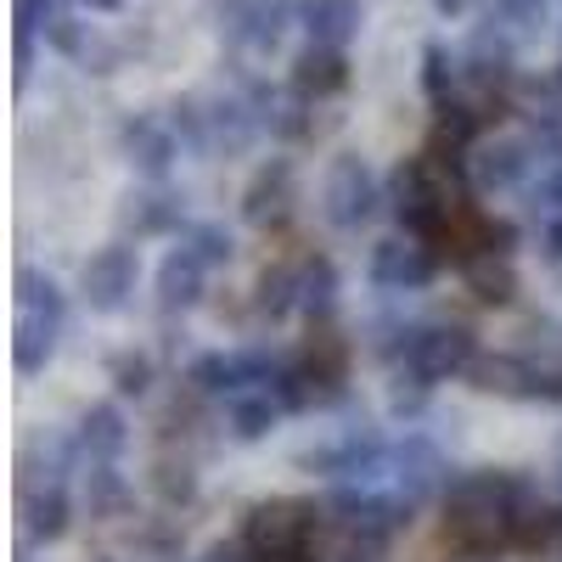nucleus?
Segmentation results:
<instances>
[{
    "mask_svg": "<svg viewBox=\"0 0 562 562\" xmlns=\"http://www.w3.org/2000/svg\"><path fill=\"white\" fill-rule=\"evenodd\" d=\"M540 490L512 473V467H473V473H456L445 501V540L467 557H495L512 551V524L518 512L535 501Z\"/></svg>",
    "mask_w": 562,
    "mask_h": 562,
    "instance_id": "nucleus-1",
    "label": "nucleus"
},
{
    "mask_svg": "<svg viewBox=\"0 0 562 562\" xmlns=\"http://www.w3.org/2000/svg\"><path fill=\"white\" fill-rule=\"evenodd\" d=\"M450 180H456V169H445V164L428 158V153L394 164V175H389V209H394V220H400L405 237L428 243V248L445 243V225H450V214L461 209V198L450 192Z\"/></svg>",
    "mask_w": 562,
    "mask_h": 562,
    "instance_id": "nucleus-2",
    "label": "nucleus"
},
{
    "mask_svg": "<svg viewBox=\"0 0 562 562\" xmlns=\"http://www.w3.org/2000/svg\"><path fill=\"white\" fill-rule=\"evenodd\" d=\"M321 529H326V512L315 501L276 495V501H259L243 518L237 546L248 551V562H315Z\"/></svg>",
    "mask_w": 562,
    "mask_h": 562,
    "instance_id": "nucleus-3",
    "label": "nucleus"
},
{
    "mask_svg": "<svg viewBox=\"0 0 562 562\" xmlns=\"http://www.w3.org/2000/svg\"><path fill=\"white\" fill-rule=\"evenodd\" d=\"M473 360H479V338L467 333L461 321H416L405 349H400V360H394V378L439 389L450 378H467Z\"/></svg>",
    "mask_w": 562,
    "mask_h": 562,
    "instance_id": "nucleus-4",
    "label": "nucleus"
},
{
    "mask_svg": "<svg viewBox=\"0 0 562 562\" xmlns=\"http://www.w3.org/2000/svg\"><path fill=\"white\" fill-rule=\"evenodd\" d=\"M389 456H394V439H383L371 422H355L338 439L304 450L299 467L315 479H333V484H389Z\"/></svg>",
    "mask_w": 562,
    "mask_h": 562,
    "instance_id": "nucleus-5",
    "label": "nucleus"
},
{
    "mask_svg": "<svg viewBox=\"0 0 562 562\" xmlns=\"http://www.w3.org/2000/svg\"><path fill=\"white\" fill-rule=\"evenodd\" d=\"M383 180L378 169H371L360 153H338L333 164H326V180H321V214L326 225L338 231H366L371 220L383 214Z\"/></svg>",
    "mask_w": 562,
    "mask_h": 562,
    "instance_id": "nucleus-6",
    "label": "nucleus"
},
{
    "mask_svg": "<svg viewBox=\"0 0 562 562\" xmlns=\"http://www.w3.org/2000/svg\"><path fill=\"white\" fill-rule=\"evenodd\" d=\"M473 389L501 394V400H529V405H562V371L540 366L529 355H479L473 360Z\"/></svg>",
    "mask_w": 562,
    "mask_h": 562,
    "instance_id": "nucleus-7",
    "label": "nucleus"
},
{
    "mask_svg": "<svg viewBox=\"0 0 562 562\" xmlns=\"http://www.w3.org/2000/svg\"><path fill=\"white\" fill-rule=\"evenodd\" d=\"M214 18H220V34L237 45V52L270 57L281 45V34H288V23L299 18V7L293 0H220Z\"/></svg>",
    "mask_w": 562,
    "mask_h": 562,
    "instance_id": "nucleus-8",
    "label": "nucleus"
},
{
    "mask_svg": "<svg viewBox=\"0 0 562 562\" xmlns=\"http://www.w3.org/2000/svg\"><path fill=\"white\" fill-rule=\"evenodd\" d=\"M140 288V254L130 243H108L85 259L79 270V299L97 310V315H119Z\"/></svg>",
    "mask_w": 562,
    "mask_h": 562,
    "instance_id": "nucleus-9",
    "label": "nucleus"
},
{
    "mask_svg": "<svg viewBox=\"0 0 562 562\" xmlns=\"http://www.w3.org/2000/svg\"><path fill=\"white\" fill-rule=\"evenodd\" d=\"M366 276H371V288L389 293V299L422 293V288L439 276V254H434L428 243H416V237H405V231H400V237H383L378 248H371Z\"/></svg>",
    "mask_w": 562,
    "mask_h": 562,
    "instance_id": "nucleus-10",
    "label": "nucleus"
},
{
    "mask_svg": "<svg viewBox=\"0 0 562 562\" xmlns=\"http://www.w3.org/2000/svg\"><path fill=\"white\" fill-rule=\"evenodd\" d=\"M540 147L535 135H495V140H479L473 164H467V180L479 186V192H518V186L535 180L540 169Z\"/></svg>",
    "mask_w": 562,
    "mask_h": 562,
    "instance_id": "nucleus-11",
    "label": "nucleus"
},
{
    "mask_svg": "<svg viewBox=\"0 0 562 562\" xmlns=\"http://www.w3.org/2000/svg\"><path fill=\"white\" fill-rule=\"evenodd\" d=\"M299 209V169L293 158H265L254 180L243 186V220L254 231H281Z\"/></svg>",
    "mask_w": 562,
    "mask_h": 562,
    "instance_id": "nucleus-12",
    "label": "nucleus"
},
{
    "mask_svg": "<svg viewBox=\"0 0 562 562\" xmlns=\"http://www.w3.org/2000/svg\"><path fill=\"white\" fill-rule=\"evenodd\" d=\"M119 153H124V164L135 175L164 180L175 169V158H180V140H175V130H169L164 113H130L119 124Z\"/></svg>",
    "mask_w": 562,
    "mask_h": 562,
    "instance_id": "nucleus-13",
    "label": "nucleus"
},
{
    "mask_svg": "<svg viewBox=\"0 0 562 562\" xmlns=\"http://www.w3.org/2000/svg\"><path fill=\"white\" fill-rule=\"evenodd\" d=\"M299 366H304V378H310L315 405H338V400L349 394V344L338 338L333 321L310 326V344H304Z\"/></svg>",
    "mask_w": 562,
    "mask_h": 562,
    "instance_id": "nucleus-14",
    "label": "nucleus"
},
{
    "mask_svg": "<svg viewBox=\"0 0 562 562\" xmlns=\"http://www.w3.org/2000/svg\"><path fill=\"white\" fill-rule=\"evenodd\" d=\"M119 231L135 243H147V237H175V231H186V198L169 192L164 180L153 186H140V192H130L119 203Z\"/></svg>",
    "mask_w": 562,
    "mask_h": 562,
    "instance_id": "nucleus-15",
    "label": "nucleus"
},
{
    "mask_svg": "<svg viewBox=\"0 0 562 562\" xmlns=\"http://www.w3.org/2000/svg\"><path fill=\"white\" fill-rule=\"evenodd\" d=\"M203 293H209V265H203L192 248H180V243H175V248L158 259V276H153L158 315L175 321V315H186V310H198Z\"/></svg>",
    "mask_w": 562,
    "mask_h": 562,
    "instance_id": "nucleus-16",
    "label": "nucleus"
},
{
    "mask_svg": "<svg viewBox=\"0 0 562 562\" xmlns=\"http://www.w3.org/2000/svg\"><path fill=\"white\" fill-rule=\"evenodd\" d=\"M74 439H79V450H85V467L119 461V456L130 450V416H124L113 400H97V405H85V411H79Z\"/></svg>",
    "mask_w": 562,
    "mask_h": 562,
    "instance_id": "nucleus-17",
    "label": "nucleus"
},
{
    "mask_svg": "<svg viewBox=\"0 0 562 562\" xmlns=\"http://www.w3.org/2000/svg\"><path fill=\"white\" fill-rule=\"evenodd\" d=\"M461 79L467 85H479V90H506L512 79V40H506V29L490 18L479 34H473V45L461 52Z\"/></svg>",
    "mask_w": 562,
    "mask_h": 562,
    "instance_id": "nucleus-18",
    "label": "nucleus"
},
{
    "mask_svg": "<svg viewBox=\"0 0 562 562\" xmlns=\"http://www.w3.org/2000/svg\"><path fill=\"white\" fill-rule=\"evenodd\" d=\"M259 135H265V124L254 119L248 97H214L209 102V158H243Z\"/></svg>",
    "mask_w": 562,
    "mask_h": 562,
    "instance_id": "nucleus-19",
    "label": "nucleus"
},
{
    "mask_svg": "<svg viewBox=\"0 0 562 562\" xmlns=\"http://www.w3.org/2000/svg\"><path fill=\"white\" fill-rule=\"evenodd\" d=\"M293 90L310 102H333L349 90V57L338 45H304L293 57Z\"/></svg>",
    "mask_w": 562,
    "mask_h": 562,
    "instance_id": "nucleus-20",
    "label": "nucleus"
},
{
    "mask_svg": "<svg viewBox=\"0 0 562 562\" xmlns=\"http://www.w3.org/2000/svg\"><path fill=\"white\" fill-rule=\"evenodd\" d=\"M74 529V495L68 484H34L23 490V535L34 546H57Z\"/></svg>",
    "mask_w": 562,
    "mask_h": 562,
    "instance_id": "nucleus-21",
    "label": "nucleus"
},
{
    "mask_svg": "<svg viewBox=\"0 0 562 562\" xmlns=\"http://www.w3.org/2000/svg\"><path fill=\"white\" fill-rule=\"evenodd\" d=\"M288 416V405H281L270 389H248L237 400H225V434L237 439V445H259L276 434V422Z\"/></svg>",
    "mask_w": 562,
    "mask_h": 562,
    "instance_id": "nucleus-22",
    "label": "nucleus"
},
{
    "mask_svg": "<svg viewBox=\"0 0 562 562\" xmlns=\"http://www.w3.org/2000/svg\"><path fill=\"white\" fill-rule=\"evenodd\" d=\"M299 23L310 34V45H344L360 34V0H299Z\"/></svg>",
    "mask_w": 562,
    "mask_h": 562,
    "instance_id": "nucleus-23",
    "label": "nucleus"
},
{
    "mask_svg": "<svg viewBox=\"0 0 562 562\" xmlns=\"http://www.w3.org/2000/svg\"><path fill=\"white\" fill-rule=\"evenodd\" d=\"M12 299H18V315L52 321V326L68 321V293L57 288V276H52V270H40V265H18V276H12Z\"/></svg>",
    "mask_w": 562,
    "mask_h": 562,
    "instance_id": "nucleus-24",
    "label": "nucleus"
},
{
    "mask_svg": "<svg viewBox=\"0 0 562 562\" xmlns=\"http://www.w3.org/2000/svg\"><path fill=\"white\" fill-rule=\"evenodd\" d=\"M254 315L270 321V326L299 315V259H281V265L259 270V281H254Z\"/></svg>",
    "mask_w": 562,
    "mask_h": 562,
    "instance_id": "nucleus-25",
    "label": "nucleus"
},
{
    "mask_svg": "<svg viewBox=\"0 0 562 562\" xmlns=\"http://www.w3.org/2000/svg\"><path fill=\"white\" fill-rule=\"evenodd\" d=\"M333 310H338V270H333V259L304 254L299 259V315L310 326H321V321H333Z\"/></svg>",
    "mask_w": 562,
    "mask_h": 562,
    "instance_id": "nucleus-26",
    "label": "nucleus"
},
{
    "mask_svg": "<svg viewBox=\"0 0 562 562\" xmlns=\"http://www.w3.org/2000/svg\"><path fill=\"white\" fill-rule=\"evenodd\" d=\"M85 490H79V501H85V512L97 524H113V518H124V506H130V479L119 473V461H102V467H85Z\"/></svg>",
    "mask_w": 562,
    "mask_h": 562,
    "instance_id": "nucleus-27",
    "label": "nucleus"
},
{
    "mask_svg": "<svg viewBox=\"0 0 562 562\" xmlns=\"http://www.w3.org/2000/svg\"><path fill=\"white\" fill-rule=\"evenodd\" d=\"M461 276H467V293H473L484 310H506L512 299H518V288H524L518 270H512V259H495V254L461 265Z\"/></svg>",
    "mask_w": 562,
    "mask_h": 562,
    "instance_id": "nucleus-28",
    "label": "nucleus"
},
{
    "mask_svg": "<svg viewBox=\"0 0 562 562\" xmlns=\"http://www.w3.org/2000/svg\"><path fill=\"white\" fill-rule=\"evenodd\" d=\"M57 333H63V326H52V321L18 315V326H12V366L23 371V378H34V371L52 366V355H57Z\"/></svg>",
    "mask_w": 562,
    "mask_h": 562,
    "instance_id": "nucleus-29",
    "label": "nucleus"
},
{
    "mask_svg": "<svg viewBox=\"0 0 562 562\" xmlns=\"http://www.w3.org/2000/svg\"><path fill=\"white\" fill-rule=\"evenodd\" d=\"M186 394L192 400H231L237 394V366H231L225 349H209L186 366Z\"/></svg>",
    "mask_w": 562,
    "mask_h": 562,
    "instance_id": "nucleus-30",
    "label": "nucleus"
},
{
    "mask_svg": "<svg viewBox=\"0 0 562 562\" xmlns=\"http://www.w3.org/2000/svg\"><path fill=\"white\" fill-rule=\"evenodd\" d=\"M164 119H169V130H175V140H180V153L209 158V102H198V97H175Z\"/></svg>",
    "mask_w": 562,
    "mask_h": 562,
    "instance_id": "nucleus-31",
    "label": "nucleus"
},
{
    "mask_svg": "<svg viewBox=\"0 0 562 562\" xmlns=\"http://www.w3.org/2000/svg\"><path fill=\"white\" fill-rule=\"evenodd\" d=\"M108 378H113V389H119L124 400H147V394H153V378H158V360H153L147 349H119V355L108 360Z\"/></svg>",
    "mask_w": 562,
    "mask_h": 562,
    "instance_id": "nucleus-32",
    "label": "nucleus"
},
{
    "mask_svg": "<svg viewBox=\"0 0 562 562\" xmlns=\"http://www.w3.org/2000/svg\"><path fill=\"white\" fill-rule=\"evenodd\" d=\"M180 248H192L209 270L231 265V254H237V243H231V231H225L220 220H192V225L180 231Z\"/></svg>",
    "mask_w": 562,
    "mask_h": 562,
    "instance_id": "nucleus-33",
    "label": "nucleus"
},
{
    "mask_svg": "<svg viewBox=\"0 0 562 562\" xmlns=\"http://www.w3.org/2000/svg\"><path fill=\"white\" fill-rule=\"evenodd\" d=\"M456 79H461V57H450L439 40H434V45H422V90H428V102H434V108L450 102Z\"/></svg>",
    "mask_w": 562,
    "mask_h": 562,
    "instance_id": "nucleus-34",
    "label": "nucleus"
},
{
    "mask_svg": "<svg viewBox=\"0 0 562 562\" xmlns=\"http://www.w3.org/2000/svg\"><path fill=\"white\" fill-rule=\"evenodd\" d=\"M383 551H389V540H378V535H344V529H333V546L315 551V562H383Z\"/></svg>",
    "mask_w": 562,
    "mask_h": 562,
    "instance_id": "nucleus-35",
    "label": "nucleus"
},
{
    "mask_svg": "<svg viewBox=\"0 0 562 562\" xmlns=\"http://www.w3.org/2000/svg\"><path fill=\"white\" fill-rule=\"evenodd\" d=\"M153 490L169 501V506H186L198 495V473H192V461H158L153 467Z\"/></svg>",
    "mask_w": 562,
    "mask_h": 562,
    "instance_id": "nucleus-36",
    "label": "nucleus"
},
{
    "mask_svg": "<svg viewBox=\"0 0 562 562\" xmlns=\"http://www.w3.org/2000/svg\"><path fill=\"white\" fill-rule=\"evenodd\" d=\"M490 18L501 29H535L546 18V0H490Z\"/></svg>",
    "mask_w": 562,
    "mask_h": 562,
    "instance_id": "nucleus-37",
    "label": "nucleus"
},
{
    "mask_svg": "<svg viewBox=\"0 0 562 562\" xmlns=\"http://www.w3.org/2000/svg\"><path fill=\"white\" fill-rule=\"evenodd\" d=\"M63 18H68L63 0H18V29H29V34H52V23H63Z\"/></svg>",
    "mask_w": 562,
    "mask_h": 562,
    "instance_id": "nucleus-38",
    "label": "nucleus"
},
{
    "mask_svg": "<svg viewBox=\"0 0 562 562\" xmlns=\"http://www.w3.org/2000/svg\"><path fill=\"white\" fill-rule=\"evenodd\" d=\"M45 40H52L63 57L79 63V57L90 52V40H97V34H90V23H79V18H63V23H52V34H45Z\"/></svg>",
    "mask_w": 562,
    "mask_h": 562,
    "instance_id": "nucleus-39",
    "label": "nucleus"
},
{
    "mask_svg": "<svg viewBox=\"0 0 562 562\" xmlns=\"http://www.w3.org/2000/svg\"><path fill=\"white\" fill-rule=\"evenodd\" d=\"M512 248H518V225H512V220H490V225H484V254L512 259ZM484 254H479V259H484Z\"/></svg>",
    "mask_w": 562,
    "mask_h": 562,
    "instance_id": "nucleus-40",
    "label": "nucleus"
},
{
    "mask_svg": "<svg viewBox=\"0 0 562 562\" xmlns=\"http://www.w3.org/2000/svg\"><path fill=\"white\" fill-rule=\"evenodd\" d=\"M29 68H34V34L12 29V79H18V90L29 85Z\"/></svg>",
    "mask_w": 562,
    "mask_h": 562,
    "instance_id": "nucleus-41",
    "label": "nucleus"
},
{
    "mask_svg": "<svg viewBox=\"0 0 562 562\" xmlns=\"http://www.w3.org/2000/svg\"><path fill=\"white\" fill-rule=\"evenodd\" d=\"M540 254L551 265H562V214L557 220H540Z\"/></svg>",
    "mask_w": 562,
    "mask_h": 562,
    "instance_id": "nucleus-42",
    "label": "nucleus"
},
{
    "mask_svg": "<svg viewBox=\"0 0 562 562\" xmlns=\"http://www.w3.org/2000/svg\"><path fill=\"white\" fill-rule=\"evenodd\" d=\"M198 562H248V551L243 546H209Z\"/></svg>",
    "mask_w": 562,
    "mask_h": 562,
    "instance_id": "nucleus-43",
    "label": "nucleus"
},
{
    "mask_svg": "<svg viewBox=\"0 0 562 562\" xmlns=\"http://www.w3.org/2000/svg\"><path fill=\"white\" fill-rule=\"evenodd\" d=\"M434 12H439V18H461L467 0H434Z\"/></svg>",
    "mask_w": 562,
    "mask_h": 562,
    "instance_id": "nucleus-44",
    "label": "nucleus"
},
{
    "mask_svg": "<svg viewBox=\"0 0 562 562\" xmlns=\"http://www.w3.org/2000/svg\"><path fill=\"white\" fill-rule=\"evenodd\" d=\"M85 7H90V12H119L124 0H85Z\"/></svg>",
    "mask_w": 562,
    "mask_h": 562,
    "instance_id": "nucleus-45",
    "label": "nucleus"
},
{
    "mask_svg": "<svg viewBox=\"0 0 562 562\" xmlns=\"http://www.w3.org/2000/svg\"><path fill=\"white\" fill-rule=\"evenodd\" d=\"M551 85H557V97H562V63H557V74H551Z\"/></svg>",
    "mask_w": 562,
    "mask_h": 562,
    "instance_id": "nucleus-46",
    "label": "nucleus"
},
{
    "mask_svg": "<svg viewBox=\"0 0 562 562\" xmlns=\"http://www.w3.org/2000/svg\"><path fill=\"white\" fill-rule=\"evenodd\" d=\"M557 467H562V445H557Z\"/></svg>",
    "mask_w": 562,
    "mask_h": 562,
    "instance_id": "nucleus-47",
    "label": "nucleus"
}]
</instances>
